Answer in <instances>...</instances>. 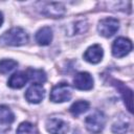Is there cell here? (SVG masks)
<instances>
[{
    "label": "cell",
    "instance_id": "obj_1",
    "mask_svg": "<svg viewBox=\"0 0 134 134\" xmlns=\"http://www.w3.org/2000/svg\"><path fill=\"white\" fill-rule=\"evenodd\" d=\"M28 41V35L21 27H13L0 36V44L6 46H21Z\"/></svg>",
    "mask_w": 134,
    "mask_h": 134
},
{
    "label": "cell",
    "instance_id": "obj_2",
    "mask_svg": "<svg viewBox=\"0 0 134 134\" xmlns=\"http://www.w3.org/2000/svg\"><path fill=\"white\" fill-rule=\"evenodd\" d=\"M106 124V117L102 111L95 110L93 113L88 115L85 119V125L90 133L98 134L103 131Z\"/></svg>",
    "mask_w": 134,
    "mask_h": 134
},
{
    "label": "cell",
    "instance_id": "obj_3",
    "mask_svg": "<svg viewBox=\"0 0 134 134\" xmlns=\"http://www.w3.org/2000/svg\"><path fill=\"white\" fill-rule=\"evenodd\" d=\"M71 87L67 83H60L52 87L50 91V100L53 103H64L71 98Z\"/></svg>",
    "mask_w": 134,
    "mask_h": 134
},
{
    "label": "cell",
    "instance_id": "obj_4",
    "mask_svg": "<svg viewBox=\"0 0 134 134\" xmlns=\"http://www.w3.org/2000/svg\"><path fill=\"white\" fill-rule=\"evenodd\" d=\"M118 28H119V21L115 18H105L99 21L97 26V30L99 35L106 38H110L113 35H115Z\"/></svg>",
    "mask_w": 134,
    "mask_h": 134
},
{
    "label": "cell",
    "instance_id": "obj_5",
    "mask_svg": "<svg viewBox=\"0 0 134 134\" xmlns=\"http://www.w3.org/2000/svg\"><path fill=\"white\" fill-rule=\"evenodd\" d=\"M132 50V42L124 37L117 38L112 44V54L115 58H122Z\"/></svg>",
    "mask_w": 134,
    "mask_h": 134
},
{
    "label": "cell",
    "instance_id": "obj_6",
    "mask_svg": "<svg viewBox=\"0 0 134 134\" xmlns=\"http://www.w3.org/2000/svg\"><path fill=\"white\" fill-rule=\"evenodd\" d=\"M41 13L47 17L61 18L65 14V7L62 3H57V2L42 3Z\"/></svg>",
    "mask_w": 134,
    "mask_h": 134
},
{
    "label": "cell",
    "instance_id": "obj_7",
    "mask_svg": "<svg viewBox=\"0 0 134 134\" xmlns=\"http://www.w3.org/2000/svg\"><path fill=\"white\" fill-rule=\"evenodd\" d=\"M46 129L50 134H66L69 127L65 120L52 117L46 120Z\"/></svg>",
    "mask_w": 134,
    "mask_h": 134
},
{
    "label": "cell",
    "instance_id": "obj_8",
    "mask_svg": "<svg viewBox=\"0 0 134 134\" xmlns=\"http://www.w3.org/2000/svg\"><path fill=\"white\" fill-rule=\"evenodd\" d=\"M45 96V89L42 85L32 84L25 92V98L31 104H39Z\"/></svg>",
    "mask_w": 134,
    "mask_h": 134
},
{
    "label": "cell",
    "instance_id": "obj_9",
    "mask_svg": "<svg viewBox=\"0 0 134 134\" xmlns=\"http://www.w3.org/2000/svg\"><path fill=\"white\" fill-rule=\"evenodd\" d=\"M73 85L80 90H90L93 87V77L88 72H79L73 77Z\"/></svg>",
    "mask_w": 134,
    "mask_h": 134
},
{
    "label": "cell",
    "instance_id": "obj_10",
    "mask_svg": "<svg viewBox=\"0 0 134 134\" xmlns=\"http://www.w3.org/2000/svg\"><path fill=\"white\" fill-rule=\"evenodd\" d=\"M103 55H104V51H103V48L98 45V44H95V45H92L90 46L84 53V59L91 63V64H97L102 61L103 59Z\"/></svg>",
    "mask_w": 134,
    "mask_h": 134
},
{
    "label": "cell",
    "instance_id": "obj_11",
    "mask_svg": "<svg viewBox=\"0 0 134 134\" xmlns=\"http://www.w3.org/2000/svg\"><path fill=\"white\" fill-rule=\"evenodd\" d=\"M27 81H28L27 74L23 71H18L10 75V77L7 82V85L13 89H20L25 86Z\"/></svg>",
    "mask_w": 134,
    "mask_h": 134
},
{
    "label": "cell",
    "instance_id": "obj_12",
    "mask_svg": "<svg viewBox=\"0 0 134 134\" xmlns=\"http://www.w3.org/2000/svg\"><path fill=\"white\" fill-rule=\"evenodd\" d=\"M35 38L39 45H42V46L49 45L52 40V30L49 26H44L37 31Z\"/></svg>",
    "mask_w": 134,
    "mask_h": 134
},
{
    "label": "cell",
    "instance_id": "obj_13",
    "mask_svg": "<svg viewBox=\"0 0 134 134\" xmlns=\"http://www.w3.org/2000/svg\"><path fill=\"white\" fill-rule=\"evenodd\" d=\"M115 84V87L117 88V90L120 92V94H121V96H122V98H124V102H125V105L127 106V108H128V110L130 111V112H132V109H133V106H132V90L131 89H129L127 86H125L122 83H120V82H114Z\"/></svg>",
    "mask_w": 134,
    "mask_h": 134
},
{
    "label": "cell",
    "instance_id": "obj_14",
    "mask_svg": "<svg viewBox=\"0 0 134 134\" xmlns=\"http://www.w3.org/2000/svg\"><path fill=\"white\" fill-rule=\"evenodd\" d=\"M27 76L28 79L34 82V84H43L46 82V74L41 69H28L27 70Z\"/></svg>",
    "mask_w": 134,
    "mask_h": 134
},
{
    "label": "cell",
    "instance_id": "obj_15",
    "mask_svg": "<svg viewBox=\"0 0 134 134\" xmlns=\"http://www.w3.org/2000/svg\"><path fill=\"white\" fill-rule=\"evenodd\" d=\"M90 107V104L87 102V100H77L75 103H73L70 107V112L72 115L74 116H79L81 115L82 113L86 112Z\"/></svg>",
    "mask_w": 134,
    "mask_h": 134
},
{
    "label": "cell",
    "instance_id": "obj_16",
    "mask_svg": "<svg viewBox=\"0 0 134 134\" xmlns=\"http://www.w3.org/2000/svg\"><path fill=\"white\" fill-rule=\"evenodd\" d=\"M15 120V115L12 112V110L5 106H0V122L1 124H12Z\"/></svg>",
    "mask_w": 134,
    "mask_h": 134
},
{
    "label": "cell",
    "instance_id": "obj_17",
    "mask_svg": "<svg viewBox=\"0 0 134 134\" xmlns=\"http://www.w3.org/2000/svg\"><path fill=\"white\" fill-rule=\"evenodd\" d=\"M17 65H18V63L15 60H10V59L1 60L0 61V73L6 74V73L10 72L12 70H14L17 67Z\"/></svg>",
    "mask_w": 134,
    "mask_h": 134
},
{
    "label": "cell",
    "instance_id": "obj_18",
    "mask_svg": "<svg viewBox=\"0 0 134 134\" xmlns=\"http://www.w3.org/2000/svg\"><path fill=\"white\" fill-rule=\"evenodd\" d=\"M17 134H38L37 128L27 121H24L20 124V126L17 129Z\"/></svg>",
    "mask_w": 134,
    "mask_h": 134
},
{
    "label": "cell",
    "instance_id": "obj_19",
    "mask_svg": "<svg viewBox=\"0 0 134 134\" xmlns=\"http://www.w3.org/2000/svg\"><path fill=\"white\" fill-rule=\"evenodd\" d=\"M129 121L126 120H118L112 126V131L116 134H124L129 129Z\"/></svg>",
    "mask_w": 134,
    "mask_h": 134
},
{
    "label": "cell",
    "instance_id": "obj_20",
    "mask_svg": "<svg viewBox=\"0 0 134 134\" xmlns=\"http://www.w3.org/2000/svg\"><path fill=\"white\" fill-rule=\"evenodd\" d=\"M2 23H3V16H2V14L0 13V26H1Z\"/></svg>",
    "mask_w": 134,
    "mask_h": 134
},
{
    "label": "cell",
    "instance_id": "obj_21",
    "mask_svg": "<svg viewBox=\"0 0 134 134\" xmlns=\"http://www.w3.org/2000/svg\"><path fill=\"white\" fill-rule=\"evenodd\" d=\"M0 134H2V133H0Z\"/></svg>",
    "mask_w": 134,
    "mask_h": 134
}]
</instances>
